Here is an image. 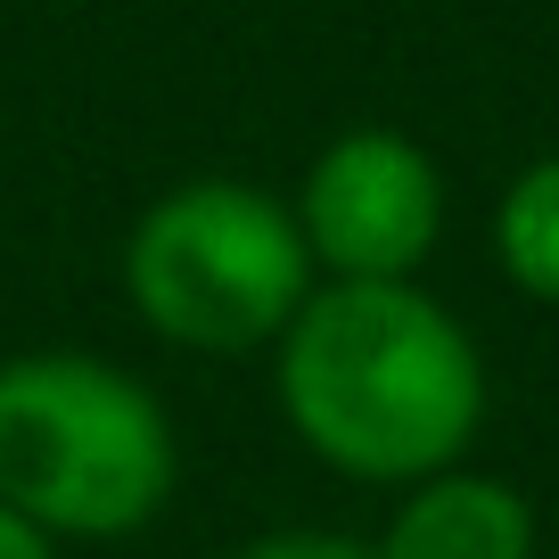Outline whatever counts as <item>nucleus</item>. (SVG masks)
Masks as SVG:
<instances>
[{
  "instance_id": "nucleus-7",
  "label": "nucleus",
  "mask_w": 559,
  "mask_h": 559,
  "mask_svg": "<svg viewBox=\"0 0 559 559\" xmlns=\"http://www.w3.org/2000/svg\"><path fill=\"white\" fill-rule=\"evenodd\" d=\"M230 559H379L362 535H330V526H280V535L239 543Z\"/></svg>"
},
{
  "instance_id": "nucleus-6",
  "label": "nucleus",
  "mask_w": 559,
  "mask_h": 559,
  "mask_svg": "<svg viewBox=\"0 0 559 559\" xmlns=\"http://www.w3.org/2000/svg\"><path fill=\"white\" fill-rule=\"evenodd\" d=\"M486 239H493V263H502L510 288H519L526 305H551L559 313V148L526 157L519 174L502 181Z\"/></svg>"
},
{
  "instance_id": "nucleus-5",
  "label": "nucleus",
  "mask_w": 559,
  "mask_h": 559,
  "mask_svg": "<svg viewBox=\"0 0 559 559\" xmlns=\"http://www.w3.org/2000/svg\"><path fill=\"white\" fill-rule=\"evenodd\" d=\"M535 543H543V526H535L526 486L461 461L444 477L403 486L386 526L370 535V551L379 559H535Z\"/></svg>"
},
{
  "instance_id": "nucleus-1",
  "label": "nucleus",
  "mask_w": 559,
  "mask_h": 559,
  "mask_svg": "<svg viewBox=\"0 0 559 559\" xmlns=\"http://www.w3.org/2000/svg\"><path fill=\"white\" fill-rule=\"evenodd\" d=\"M288 437L354 486H419L469 461L486 428V354L419 280H321L272 346Z\"/></svg>"
},
{
  "instance_id": "nucleus-3",
  "label": "nucleus",
  "mask_w": 559,
  "mask_h": 559,
  "mask_svg": "<svg viewBox=\"0 0 559 559\" xmlns=\"http://www.w3.org/2000/svg\"><path fill=\"white\" fill-rule=\"evenodd\" d=\"M321 288L297 206L255 181H181L148 198L123 230V297L140 330L206 362H247L288 337L305 297Z\"/></svg>"
},
{
  "instance_id": "nucleus-8",
  "label": "nucleus",
  "mask_w": 559,
  "mask_h": 559,
  "mask_svg": "<svg viewBox=\"0 0 559 559\" xmlns=\"http://www.w3.org/2000/svg\"><path fill=\"white\" fill-rule=\"evenodd\" d=\"M0 559H58V543L41 535L34 519H17V510L0 502Z\"/></svg>"
},
{
  "instance_id": "nucleus-4",
  "label": "nucleus",
  "mask_w": 559,
  "mask_h": 559,
  "mask_svg": "<svg viewBox=\"0 0 559 559\" xmlns=\"http://www.w3.org/2000/svg\"><path fill=\"white\" fill-rule=\"evenodd\" d=\"M288 206L321 280H419L453 223V181L419 132L354 123L313 148Z\"/></svg>"
},
{
  "instance_id": "nucleus-2",
  "label": "nucleus",
  "mask_w": 559,
  "mask_h": 559,
  "mask_svg": "<svg viewBox=\"0 0 559 559\" xmlns=\"http://www.w3.org/2000/svg\"><path fill=\"white\" fill-rule=\"evenodd\" d=\"M181 486V437L157 386L83 346L0 362V502L50 543L140 535Z\"/></svg>"
}]
</instances>
